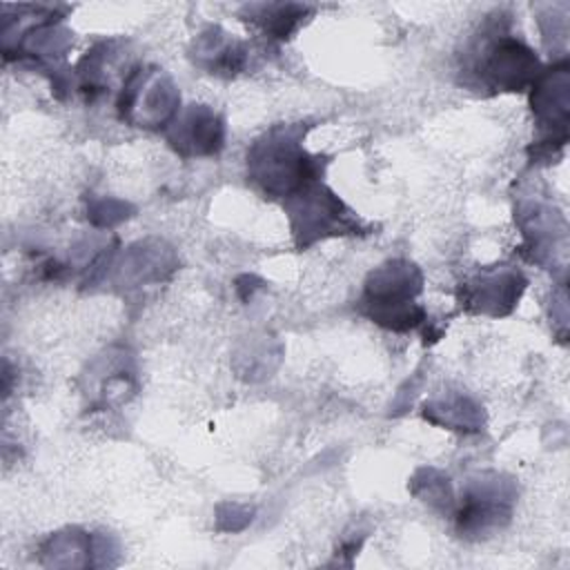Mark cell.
Wrapping results in <instances>:
<instances>
[{"label":"cell","mask_w":570,"mask_h":570,"mask_svg":"<svg viewBox=\"0 0 570 570\" xmlns=\"http://www.w3.org/2000/svg\"><path fill=\"white\" fill-rule=\"evenodd\" d=\"M532 69H537V58L517 40L501 38L488 47L483 71L494 80V85L517 89L530 78Z\"/></svg>","instance_id":"obj_1"}]
</instances>
